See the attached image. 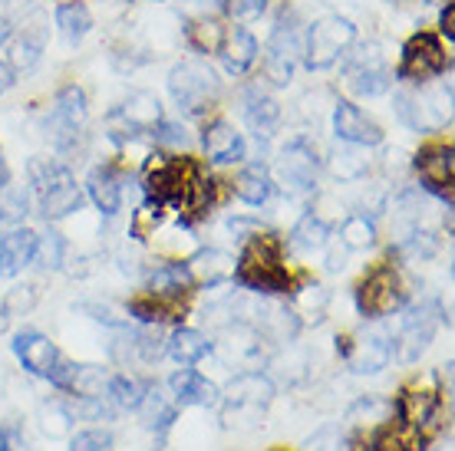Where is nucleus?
I'll return each mask as SVG.
<instances>
[{
	"mask_svg": "<svg viewBox=\"0 0 455 451\" xmlns=\"http://www.w3.org/2000/svg\"><path fill=\"white\" fill-rule=\"evenodd\" d=\"M36 304V290L34 287H13L11 294L4 297V304H0V329H4V323L7 320H13V316H23L30 313Z\"/></svg>",
	"mask_w": 455,
	"mask_h": 451,
	"instance_id": "37",
	"label": "nucleus"
},
{
	"mask_svg": "<svg viewBox=\"0 0 455 451\" xmlns=\"http://www.w3.org/2000/svg\"><path fill=\"white\" fill-rule=\"evenodd\" d=\"M389 360H393V343H389V336L373 333V336H366L363 343H360L356 360H353V369H356V373H379V369H387Z\"/></svg>",
	"mask_w": 455,
	"mask_h": 451,
	"instance_id": "27",
	"label": "nucleus"
},
{
	"mask_svg": "<svg viewBox=\"0 0 455 451\" xmlns=\"http://www.w3.org/2000/svg\"><path fill=\"white\" fill-rule=\"evenodd\" d=\"M294 244L300 250H320V248H327V237H331V225L327 221H320L314 211L310 215H304L300 221H297L294 227Z\"/></svg>",
	"mask_w": 455,
	"mask_h": 451,
	"instance_id": "33",
	"label": "nucleus"
},
{
	"mask_svg": "<svg viewBox=\"0 0 455 451\" xmlns=\"http://www.w3.org/2000/svg\"><path fill=\"white\" fill-rule=\"evenodd\" d=\"M443 99H433V96H419V92H399L396 96V115L410 129H435L443 125V119L449 115V106H439Z\"/></svg>",
	"mask_w": 455,
	"mask_h": 451,
	"instance_id": "17",
	"label": "nucleus"
},
{
	"mask_svg": "<svg viewBox=\"0 0 455 451\" xmlns=\"http://www.w3.org/2000/svg\"><path fill=\"white\" fill-rule=\"evenodd\" d=\"M188 271H192V277H198V281L221 283V281H228V277H235V257L225 254V250H198L192 257V264H188Z\"/></svg>",
	"mask_w": 455,
	"mask_h": 451,
	"instance_id": "26",
	"label": "nucleus"
},
{
	"mask_svg": "<svg viewBox=\"0 0 455 451\" xmlns=\"http://www.w3.org/2000/svg\"><path fill=\"white\" fill-rule=\"evenodd\" d=\"M225 11L235 17V20H254L267 11V0H225Z\"/></svg>",
	"mask_w": 455,
	"mask_h": 451,
	"instance_id": "39",
	"label": "nucleus"
},
{
	"mask_svg": "<svg viewBox=\"0 0 455 451\" xmlns=\"http://www.w3.org/2000/svg\"><path fill=\"white\" fill-rule=\"evenodd\" d=\"M57 27H60V34L67 36L69 46L80 44L83 36L92 30V17H90V11H86V4H80V0L63 4L57 11Z\"/></svg>",
	"mask_w": 455,
	"mask_h": 451,
	"instance_id": "28",
	"label": "nucleus"
},
{
	"mask_svg": "<svg viewBox=\"0 0 455 451\" xmlns=\"http://www.w3.org/2000/svg\"><path fill=\"white\" fill-rule=\"evenodd\" d=\"M13 352H17V360L36 376H50L53 373V366L60 362V350L53 346V339L44 336V333H34V329L17 333V339H13Z\"/></svg>",
	"mask_w": 455,
	"mask_h": 451,
	"instance_id": "16",
	"label": "nucleus"
},
{
	"mask_svg": "<svg viewBox=\"0 0 455 451\" xmlns=\"http://www.w3.org/2000/svg\"><path fill=\"white\" fill-rule=\"evenodd\" d=\"M455 152L449 142H435V146L419 148L416 155V171H419L422 185L429 192L443 194L445 202H452V171H455Z\"/></svg>",
	"mask_w": 455,
	"mask_h": 451,
	"instance_id": "11",
	"label": "nucleus"
},
{
	"mask_svg": "<svg viewBox=\"0 0 455 451\" xmlns=\"http://www.w3.org/2000/svg\"><path fill=\"white\" fill-rule=\"evenodd\" d=\"M360 146H353V148H340L337 155L331 158V171L337 175L340 181H353V178H360L366 171V155L363 152H356Z\"/></svg>",
	"mask_w": 455,
	"mask_h": 451,
	"instance_id": "36",
	"label": "nucleus"
},
{
	"mask_svg": "<svg viewBox=\"0 0 455 451\" xmlns=\"http://www.w3.org/2000/svg\"><path fill=\"white\" fill-rule=\"evenodd\" d=\"M109 448V435L106 431H80L76 439H73V448L69 451H106Z\"/></svg>",
	"mask_w": 455,
	"mask_h": 451,
	"instance_id": "42",
	"label": "nucleus"
},
{
	"mask_svg": "<svg viewBox=\"0 0 455 451\" xmlns=\"http://www.w3.org/2000/svg\"><path fill=\"white\" fill-rule=\"evenodd\" d=\"M218 53H221V63H225L231 76H244L254 67V59H258V40L244 27H238V30L225 34V44H221Z\"/></svg>",
	"mask_w": 455,
	"mask_h": 451,
	"instance_id": "20",
	"label": "nucleus"
},
{
	"mask_svg": "<svg viewBox=\"0 0 455 451\" xmlns=\"http://www.w3.org/2000/svg\"><path fill=\"white\" fill-rule=\"evenodd\" d=\"M192 283L195 277L185 264H165V267H159V271L148 277V294L182 304L185 297H188V290H192Z\"/></svg>",
	"mask_w": 455,
	"mask_h": 451,
	"instance_id": "23",
	"label": "nucleus"
},
{
	"mask_svg": "<svg viewBox=\"0 0 455 451\" xmlns=\"http://www.w3.org/2000/svg\"><path fill=\"white\" fill-rule=\"evenodd\" d=\"M86 92L80 86H67V90H60L57 102H53V113H50V136L57 142L60 152H67L76 136L83 132V125H86Z\"/></svg>",
	"mask_w": 455,
	"mask_h": 451,
	"instance_id": "7",
	"label": "nucleus"
},
{
	"mask_svg": "<svg viewBox=\"0 0 455 451\" xmlns=\"http://www.w3.org/2000/svg\"><path fill=\"white\" fill-rule=\"evenodd\" d=\"M235 194H238L244 204H251V208L264 204L271 198V178H267V171H264L261 165L244 169L238 175V181H235Z\"/></svg>",
	"mask_w": 455,
	"mask_h": 451,
	"instance_id": "30",
	"label": "nucleus"
},
{
	"mask_svg": "<svg viewBox=\"0 0 455 451\" xmlns=\"http://www.w3.org/2000/svg\"><path fill=\"white\" fill-rule=\"evenodd\" d=\"M347 83L356 96H383L389 90V73L383 67L379 46H360L356 53L347 57Z\"/></svg>",
	"mask_w": 455,
	"mask_h": 451,
	"instance_id": "9",
	"label": "nucleus"
},
{
	"mask_svg": "<svg viewBox=\"0 0 455 451\" xmlns=\"http://www.w3.org/2000/svg\"><path fill=\"white\" fill-rule=\"evenodd\" d=\"M30 175H34V188L40 194V211H44L46 221L67 218L69 211H80L83 192L80 185L73 181L67 165H60V162H34Z\"/></svg>",
	"mask_w": 455,
	"mask_h": 451,
	"instance_id": "3",
	"label": "nucleus"
},
{
	"mask_svg": "<svg viewBox=\"0 0 455 451\" xmlns=\"http://www.w3.org/2000/svg\"><path fill=\"white\" fill-rule=\"evenodd\" d=\"M0 225H4V218H0Z\"/></svg>",
	"mask_w": 455,
	"mask_h": 451,
	"instance_id": "49",
	"label": "nucleus"
},
{
	"mask_svg": "<svg viewBox=\"0 0 455 451\" xmlns=\"http://www.w3.org/2000/svg\"><path fill=\"white\" fill-rule=\"evenodd\" d=\"M445 69V53L439 36L433 34H416L410 44L403 46V59H399L396 76L406 83H422V79H433Z\"/></svg>",
	"mask_w": 455,
	"mask_h": 451,
	"instance_id": "8",
	"label": "nucleus"
},
{
	"mask_svg": "<svg viewBox=\"0 0 455 451\" xmlns=\"http://www.w3.org/2000/svg\"><path fill=\"white\" fill-rule=\"evenodd\" d=\"M179 300H165V297H139L129 304V313L142 320V323H169V320H179L182 310H179Z\"/></svg>",
	"mask_w": 455,
	"mask_h": 451,
	"instance_id": "29",
	"label": "nucleus"
},
{
	"mask_svg": "<svg viewBox=\"0 0 455 451\" xmlns=\"http://www.w3.org/2000/svg\"><path fill=\"white\" fill-rule=\"evenodd\" d=\"M212 350V343H208L198 329H175L169 339V352L175 362H182V366H192L198 362L205 352Z\"/></svg>",
	"mask_w": 455,
	"mask_h": 451,
	"instance_id": "31",
	"label": "nucleus"
},
{
	"mask_svg": "<svg viewBox=\"0 0 455 451\" xmlns=\"http://www.w3.org/2000/svg\"><path fill=\"white\" fill-rule=\"evenodd\" d=\"M435 327H439V304H426L416 313H410L399 339L393 343L396 346V360L399 362L419 360L422 352H426V346H429V339L435 336Z\"/></svg>",
	"mask_w": 455,
	"mask_h": 451,
	"instance_id": "12",
	"label": "nucleus"
},
{
	"mask_svg": "<svg viewBox=\"0 0 455 451\" xmlns=\"http://www.w3.org/2000/svg\"><path fill=\"white\" fill-rule=\"evenodd\" d=\"M403 300H406V290H403L399 273L393 271V267H376V271L356 287V310H360L366 320L393 313Z\"/></svg>",
	"mask_w": 455,
	"mask_h": 451,
	"instance_id": "6",
	"label": "nucleus"
},
{
	"mask_svg": "<svg viewBox=\"0 0 455 451\" xmlns=\"http://www.w3.org/2000/svg\"><path fill=\"white\" fill-rule=\"evenodd\" d=\"M188 44H192L198 53H218L221 44H225V27L215 20L188 23Z\"/></svg>",
	"mask_w": 455,
	"mask_h": 451,
	"instance_id": "35",
	"label": "nucleus"
},
{
	"mask_svg": "<svg viewBox=\"0 0 455 451\" xmlns=\"http://www.w3.org/2000/svg\"><path fill=\"white\" fill-rule=\"evenodd\" d=\"M340 241H343V248H350V250L373 248V244H376V227H373V221H370L366 215H350L340 225Z\"/></svg>",
	"mask_w": 455,
	"mask_h": 451,
	"instance_id": "34",
	"label": "nucleus"
},
{
	"mask_svg": "<svg viewBox=\"0 0 455 451\" xmlns=\"http://www.w3.org/2000/svg\"><path fill=\"white\" fill-rule=\"evenodd\" d=\"M304 57V36L297 30L294 13H284L271 34L267 44V57H264V76L271 79L274 86H287L294 79V69Z\"/></svg>",
	"mask_w": 455,
	"mask_h": 451,
	"instance_id": "5",
	"label": "nucleus"
},
{
	"mask_svg": "<svg viewBox=\"0 0 455 451\" xmlns=\"http://www.w3.org/2000/svg\"><path fill=\"white\" fill-rule=\"evenodd\" d=\"M46 34H50V27H46L44 17H34V20H23L17 30H11L7 36V53H11V67L13 69H30L36 67V59L44 53L46 46Z\"/></svg>",
	"mask_w": 455,
	"mask_h": 451,
	"instance_id": "14",
	"label": "nucleus"
},
{
	"mask_svg": "<svg viewBox=\"0 0 455 451\" xmlns=\"http://www.w3.org/2000/svg\"><path fill=\"white\" fill-rule=\"evenodd\" d=\"M360 451H376V448H373V441H370V445H366V448H360Z\"/></svg>",
	"mask_w": 455,
	"mask_h": 451,
	"instance_id": "48",
	"label": "nucleus"
},
{
	"mask_svg": "<svg viewBox=\"0 0 455 451\" xmlns=\"http://www.w3.org/2000/svg\"><path fill=\"white\" fill-rule=\"evenodd\" d=\"M235 277L241 287L258 290V294H287L291 290V273L281 257V244L271 234H254L244 244L241 257L235 260Z\"/></svg>",
	"mask_w": 455,
	"mask_h": 451,
	"instance_id": "1",
	"label": "nucleus"
},
{
	"mask_svg": "<svg viewBox=\"0 0 455 451\" xmlns=\"http://www.w3.org/2000/svg\"><path fill=\"white\" fill-rule=\"evenodd\" d=\"M162 218V204H148V208H139V215L132 218V234L146 237L148 227H156Z\"/></svg>",
	"mask_w": 455,
	"mask_h": 451,
	"instance_id": "41",
	"label": "nucleus"
},
{
	"mask_svg": "<svg viewBox=\"0 0 455 451\" xmlns=\"http://www.w3.org/2000/svg\"><path fill=\"white\" fill-rule=\"evenodd\" d=\"M36 244L40 237L30 227H13L0 237V277H13L23 267H30L36 257Z\"/></svg>",
	"mask_w": 455,
	"mask_h": 451,
	"instance_id": "15",
	"label": "nucleus"
},
{
	"mask_svg": "<svg viewBox=\"0 0 455 451\" xmlns=\"http://www.w3.org/2000/svg\"><path fill=\"white\" fill-rule=\"evenodd\" d=\"M231 408H248V412H261V408H267V402L274 399V385L264 379V376L258 373H244L238 376L235 383H231Z\"/></svg>",
	"mask_w": 455,
	"mask_h": 451,
	"instance_id": "22",
	"label": "nucleus"
},
{
	"mask_svg": "<svg viewBox=\"0 0 455 451\" xmlns=\"http://www.w3.org/2000/svg\"><path fill=\"white\" fill-rule=\"evenodd\" d=\"M195 7H221V0H188Z\"/></svg>",
	"mask_w": 455,
	"mask_h": 451,
	"instance_id": "47",
	"label": "nucleus"
},
{
	"mask_svg": "<svg viewBox=\"0 0 455 451\" xmlns=\"http://www.w3.org/2000/svg\"><path fill=\"white\" fill-rule=\"evenodd\" d=\"M244 123L258 138H271L281 125V102L274 99L271 92H264L261 86H251L244 92Z\"/></svg>",
	"mask_w": 455,
	"mask_h": 451,
	"instance_id": "18",
	"label": "nucleus"
},
{
	"mask_svg": "<svg viewBox=\"0 0 455 451\" xmlns=\"http://www.w3.org/2000/svg\"><path fill=\"white\" fill-rule=\"evenodd\" d=\"M36 250H44V264L46 267H60V260H63V241L57 234H50L46 241L36 244Z\"/></svg>",
	"mask_w": 455,
	"mask_h": 451,
	"instance_id": "43",
	"label": "nucleus"
},
{
	"mask_svg": "<svg viewBox=\"0 0 455 451\" xmlns=\"http://www.w3.org/2000/svg\"><path fill=\"white\" fill-rule=\"evenodd\" d=\"M152 138H156L159 146H175V148L188 142L185 129H182V125H175V123H159L156 129H152Z\"/></svg>",
	"mask_w": 455,
	"mask_h": 451,
	"instance_id": "40",
	"label": "nucleus"
},
{
	"mask_svg": "<svg viewBox=\"0 0 455 451\" xmlns=\"http://www.w3.org/2000/svg\"><path fill=\"white\" fill-rule=\"evenodd\" d=\"M277 178L284 188L291 192H307L317 181V152L307 138H294L281 148V158H277Z\"/></svg>",
	"mask_w": 455,
	"mask_h": 451,
	"instance_id": "10",
	"label": "nucleus"
},
{
	"mask_svg": "<svg viewBox=\"0 0 455 451\" xmlns=\"http://www.w3.org/2000/svg\"><path fill=\"white\" fill-rule=\"evenodd\" d=\"M86 192H90L92 204L103 211V215H116L119 204H123V185L119 175L113 169H96L86 181Z\"/></svg>",
	"mask_w": 455,
	"mask_h": 451,
	"instance_id": "25",
	"label": "nucleus"
},
{
	"mask_svg": "<svg viewBox=\"0 0 455 451\" xmlns=\"http://www.w3.org/2000/svg\"><path fill=\"white\" fill-rule=\"evenodd\" d=\"M106 392H109V399H113L119 408H139L146 389H142L136 379H129V376H113L109 385H106Z\"/></svg>",
	"mask_w": 455,
	"mask_h": 451,
	"instance_id": "38",
	"label": "nucleus"
},
{
	"mask_svg": "<svg viewBox=\"0 0 455 451\" xmlns=\"http://www.w3.org/2000/svg\"><path fill=\"white\" fill-rule=\"evenodd\" d=\"M443 34L452 40L455 36V4H445V11H443Z\"/></svg>",
	"mask_w": 455,
	"mask_h": 451,
	"instance_id": "44",
	"label": "nucleus"
},
{
	"mask_svg": "<svg viewBox=\"0 0 455 451\" xmlns=\"http://www.w3.org/2000/svg\"><path fill=\"white\" fill-rule=\"evenodd\" d=\"M169 92L175 106L188 115H202L215 106L221 83H218L215 69L198 63V59H185L169 73Z\"/></svg>",
	"mask_w": 455,
	"mask_h": 451,
	"instance_id": "2",
	"label": "nucleus"
},
{
	"mask_svg": "<svg viewBox=\"0 0 455 451\" xmlns=\"http://www.w3.org/2000/svg\"><path fill=\"white\" fill-rule=\"evenodd\" d=\"M119 119H123L129 129H136V132H152V129L162 123V106L152 92H132V96L123 102Z\"/></svg>",
	"mask_w": 455,
	"mask_h": 451,
	"instance_id": "24",
	"label": "nucleus"
},
{
	"mask_svg": "<svg viewBox=\"0 0 455 451\" xmlns=\"http://www.w3.org/2000/svg\"><path fill=\"white\" fill-rule=\"evenodd\" d=\"M169 389L175 402H182V406H215L218 402V385L208 383L205 376H198L195 369H182L172 376Z\"/></svg>",
	"mask_w": 455,
	"mask_h": 451,
	"instance_id": "21",
	"label": "nucleus"
},
{
	"mask_svg": "<svg viewBox=\"0 0 455 451\" xmlns=\"http://www.w3.org/2000/svg\"><path fill=\"white\" fill-rule=\"evenodd\" d=\"M13 86V67L11 63H0V96Z\"/></svg>",
	"mask_w": 455,
	"mask_h": 451,
	"instance_id": "45",
	"label": "nucleus"
},
{
	"mask_svg": "<svg viewBox=\"0 0 455 451\" xmlns=\"http://www.w3.org/2000/svg\"><path fill=\"white\" fill-rule=\"evenodd\" d=\"M333 132H337L347 146H360V148H370L383 142V129H379L360 106H353V102H347V99H340L337 109H333Z\"/></svg>",
	"mask_w": 455,
	"mask_h": 451,
	"instance_id": "13",
	"label": "nucleus"
},
{
	"mask_svg": "<svg viewBox=\"0 0 455 451\" xmlns=\"http://www.w3.org/2000/svg\"><path fill=\"white\" fill-rule=\"evenodd\" d=\"M353 40H356V27H353L347 17L331 13V17H323V20L314 23L307 30V36H304V63H307L310 69L333 67V63L353 46Z\"/></svg>",
	"mask_w": 455,
	"mask_h": 451,
	"instance_id": "4",
	"label": "nucleus"
},
{
	"mask_svg": "<svg viewBox=\"0 0 455 451\" xmlns=\"http://www.w3.org/2000/svg\"><path fill=\"white\" fill-rule=\"evenodd\" d=\"M202 146H205L208 158L218 162V165H231V162H241L244 158V138L231 123L225 119H215L208 123L205 136H202Z\"/></svg>",
	"mask_w": 455,
	"mask_h": 451,
	"instance_id": "19",
	"label": "nucleus"
},
{
	"mask_svg": "<svg viewBox=\"0 0 455 451\" xmlns=\"http://www.w3.org/2000/svg\"><path fill=\"white\" fill-rule=\"evenodd\" d=\"M11 181V169H7V162H4V152H0V188Z\"/></svg>",
	"mask_w": 455,
	"mask_h": 451,
	"instance_id": "46",
	"label": "nucleus"
},
{
	"mask_svg": "<svg viewBox=\"0 0 455 451\" xmlns=\"http://www.w3.org/2000/svg\"><path fill=\"white\" fill-rule=\"evenodd\" d=\"M139 412H142V422H146L148 429H165L175 418V406L169 402V395H162L159 389H146L142 392Z\"/></svg>",
	"mask_w": 455,
	"mask_h": 451,
	"instance_id": "32",
	"label": "nucleus"
}]
</instances>
